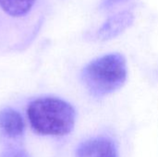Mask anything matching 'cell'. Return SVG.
I'll return each mask as SVG.
<instances>
[{
    "label": "cell",
    "mask_w": 158,
    "mask_h": 157,
    "mask_svg": "<svg viewBox=\"0 0 158 157\" xmlns=\"http://www.w3.org/2000/svg\"><path fill=\"white\" fill-rule=\"evenodd\" d=\"M128 76L125 57L118 53L108 54L90 62L82 70L81 78L87 90L102 97L120 89Z\"/></svg>",
    "instance_id": "cell-2"
},
{
    "label": "cell",
    "mask_w": 158,
    "mask_h": 157,
    "mask_svg": "<svg viewBox=\"0 0 158 157\" xmlns=\"http://www.w3.org/2000/svg\"><path fill=\"white\" fill-rule=\"evenodd\" d=\"M77 157H118L115 143L108 138H94L82 143L77 149Z\"/></svg>",
    "instance_id": "cell-4"
},
{
    "label": "cell",
    "mask_w": 158,
    "mask_h": 157,
    "mask_svg": "<svg viewBox=\"0 0 158 157\" xmlns=\"http://www.w3.org/2000/svg\"><path fill=\"white\" fill-rule=\"evenodd\" d=\"M134 20L133 15L130 11H123L108 18L96 31V38L100 41L111 40L126 29H128Z\"/></svg>",
    "instance_id": "cell-3"
},
{
    "label": "cell",
    "mask_w": 158,
    "mask_h": 157,
    "mask_svg": "<svg viewBox=\"0 0 158 157\" xmlns=\"http://www.w3.org/2000/svg\"><path fill=\"white\" fill-rule=\"evenodd\" d=\"M31 128L39 134L63 136L74 128L76 112L68 102L53 97L31 102L27 110Z\"/></svg>",
    "instance_id": "cell-1"
},
{
    "label": "cell",
    "mask_w": 158,
    "mask_h": 157,
    "mask_svg": "<svg viewBox=\"0 0 158 157\" xmlns=\"http://www.w3.org/2000/svg\"><path fill=\"white\" fill-rule=\"evenodd\" d=\"M35 0H0V6L3 10L14 17L26 14L32 6Z\"/></svg>",
    "instance_id": "cell-6"
},
{
    "label": "cell",
    "mask_w": 158,
    "mask_h": 157,
    "mask_svg": "<svg viewBox=\"0 0 158 157\" xmlns=\"http://www.w3.org/2000/svg\"><path fill=\"white\" fill-rule=\"evenodd\" d=\"M122 1H124V0H106V2L104 3L103 6H105V7L112 6H115V4L122 2Z\"/></svg>",
    "instance_id": "cell-7"
},
{
    "label": "cell",
    "mask_w": 158,
    "mask_h": 157,
    "mask_svg": "<svg viewBox=\"0 0 158 157\" xmlns=\"http://www.w3.org/2000/svg\"><path fill=\"white\" fill-rule=\"evenodd\" d=\"M0 129L10 138L20 136L24 130V122L20 114L11 108L2 110L0 112Z\"/></svg>",
    "instance_id": "cell-5"
}]
</instances>
